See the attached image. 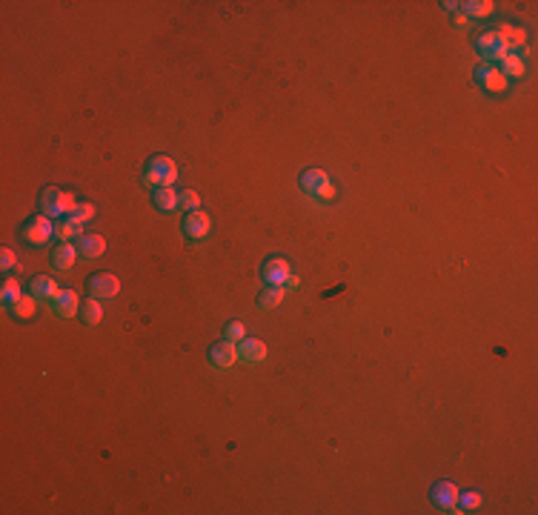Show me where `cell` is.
I'll return each mask as SVG.
<instances>
[{"instance_id":"29","label":"cell","mask_w":538,"mask_h":515,"mask_svg":"<svg viewBox=\"0 0 538 515\" xmlns=\"http://www.w3.org/2000/svg\"><path fill=\"white\" fill-rule=\"evenodd\" d=\"M224 338H227V341H232V344H241V341L246 338V327H244L241 321H232V324H227Z\"/></svg>"},{"instance_id":"12","label":"cell","mask_w":538,"mask_h":515,"mask_svg":"<svg viewBox=\"0 0 538 515\" xmlns=\"http://www.w3.org/2000/svg\"><path fill=\"white\" fill-rule=\"evenodd\" d=\"M238 361V344L232 341H218L210 346V363L215 366V370H229V366Z\"/></svg>"},{"instance_id":"6","label":"cell","mask_w":538,"mask_h":515,"mask_svg":"<svg viewBox=\"0 0 538 515\" xmlns=\"http://www.w3.org/2000/svg\"><path fill=\"white\" fill-rule=\"evenodd\" d=\"M292 275V266L287 258H266L263 266H261V281L263 286H287Z\"/></svg>"},{"instance_id":"14","label":"cell","mask_w":538,"mask_h":515,"mask_svg":"<svg viewBox=\"0 0 538 515\" xmlns=\"http://www.w3.org/2000/svg\"><path fill=\"white\" fill-rule=\"evenodd\" d=\"M78 255H81V261H86V264H92V261H98L103 252H106V241L101 238V235H95V232H84L81 238H78Z\"/></svg>"},{"instance_id":"28","label":"cell","mask_w":538,"mask_h":515,"mask_svg":"<svg viewBox=\"0 0 538 515\" xmlns=\"http://www.w3.org/2000/svg\"><path fill=\"white\" fill-rule=\"evenodd\" d=\"M481 506V495L479 492H458V509L461 512H473Z\"/></svg>"},{"instance_id":"30","label":"cell","mask_w":538,"mask_h":515,"mask_svg":"<svg viewBox=\"0 0 538 515\" xmlns=\"http://www.w3.org/2000/svg\"><path fill=\"white\" fill-rule=\"evenodd\" d=\"M0 266H4V272H9L15 266V252L12 249H4L0 252Z\"/></svg>"},{"instance_id":"9","label":"cell","mask_w":538,"mask_h":515,"mask_svg":"<svg viewBox=\"0 0 538 515\" xmlns=\"http://www.w3.org/2000/svg\"><path fill=\"white\" fill-rule=\"evenodd\" d=\"M120 292V281H118V275H112V272H98V275H92L89 278V295L92 298H98V301H109V298H115Z\"/></svg>"},{"instance_id":"24","label":"cell","mask_w":538,"mask_h":515,"mask_svg":"<svg viewBox=\"0 0 538 515\" xmlns=\"http://www.w3.org/2000/svg\"><path fill=\"white\" fill-rule=\"evenodd\" d=\"M84 235V227L75 224L72 217H63L60 224H55V238L63 244V241H72V238H81Z\"/></svg>"},{"instance_id":"17","label":"cell","mask_w":538,"mask_h":515,"mask_svg":"<svg viewBox=\"0 0 538 515\" xmlns=\"http://www.w3.org/2000/svg\"><path fill=\"white\" fill-rule=\"evenodd\" d=\"M60 292V286H57V281L55 278H46V275H38L32 283H29V295H35L40 304H46V301H52L55 295Z\"/></svg>"},{"instance_id":"26","label":"cell","mask_w":538,"mask_h":515,"mask_svg":"<svg viewBox=\"0 0 538 515\" xmlns=\"http://www.w3.org/2000/svg\"><path fill=\"white\" fill-rule=\"evenodd\" d=\"M95 212H98V209H95V203H78V206H75L69 215H66V217H72L75 224H81V227H84L86 220H92V217H95Z\"/></svg>"},{"instance_id":"23","label":"cell","mask_w":538,"mask_h":515,"mask_svg":"<svg viewBox=\"0 0 538 515\" xmlns=\"http://www.w3.org/2000/svg\"><path fill=\"white\" fill-rule=\"evenodd\" d=\"M21 298H23V289H21V283H18L15 278H6V281H4V286H0V301H4V307H6V310H12Z\"/></svg>"},{"instance_id":"3","label":"cell","mask_w":538,"mask_h":515,"mask_svg":"<svg viewBox=\"0 0 538 515\" xmlns=\"http://www.w3.org/2000/svg\"><path fill=\"white\" fill-rule=\"evenodd\" d=\"M75 206H78L75 195L66 192V189H57V186H49V189L40 195V209H43V215H49L52 220H55V217L63 220Z\"/></svg>"},{"instance_id":"13","label":"cell","mask_w":538,"mask_h":515,"mask_svg":"<svg viewBox=\"0 0 538 515\" xmlns=\"http://www.w3.org/2000/svg\"><path fill=\"white\" fill-rule=\"evenodd\" d=\"M266 344L263 341H258V338H244L241 344H238V361L241 363H246V366H258V363H263L266 361Z\"/></svg>"},{"instance_id":"31","label":"cell","mask_w":538,"mask_h":515,"mask_svg":"<svg viewBox=\"0 0 538 515\" xmlns=\"http://www.w3.org/2000/svg\"><path fill=\"white\" fill-rule=\"evenodd\" d=\"M298 286H301V278H298V275H295V272H292V275H290V281H287V286H284V289H287V292H295V289H298Z\"/></svg>"},{"instance_id":"10","label":"cell","mask_w":538,"mask_h":515,"mask_svg":"<svg viewBox=\"0 0 538 515\" xmlns=\"http://www.w3.org/2000/svg\"><path fill=\"white\" fill-rule=\"evenodd\" d=\"M430 501L441 509V512H461L458 509V487L452 481H438L430 492Z\"/></svg>"},{"instance_id":"16","label":"cell","mask_w":538,"mask_h":515,"mask_svg":"<svg viewBox=\"0 0 538 515\" xmlns=\"http://www.w3.org/2000/svg\"><path fill=\"white\" fill-rule=\"evenodd\" d=\"M496 35L501 38V43L507 46V52H521L524 49V43H527V32L521 29V26H510V23H501L498 29H496Z\"/></svg>"},{"instance_id":"5","label":"cell","mask_w":538,"mask_h":515,"mask_svg":"<svg viewBox=\"0 0 538 515\" xmlns=\"http://www.w3.org/2000/svg\"><path fill=\"white\" fill-rule=\"evenodd\" d=\"M210 232H212V220H210L207 212L195 209V212H186V215H183V235H186V241L200 244V241L210 238Z\"/></svg>"},{"instance_id":"8","label":"cell","mask_w":538,"mask_h":515,"mask_svg":"<svg viewBox=\"0 0 538 515\" xmlns=\"http://www.w3.org/2000/svg\"><path fill=\"white\" fill-rule=\"evenodd\" d=\"M476 81H479V86H481L484 92H490V95H501V92H507V86H510V81L504 78V72H501L498 66H487V63H481V66L476 69Z\"/></svg>"},{"instance_id":"1","label":"cell","mask_w":538,"mask_h":515,"mask_svg":"<svg viewBox=\"0 0 538 515\" xmlns=\"http://www.w3.org/2000/svg\"><path fill=\"white\" fill-rule=\"evenodd\" d=\"M298 186H301V192H304L309 200H321V203H329V200L335 198V186H332L329 175H326L324 169H318V166H312V169H304V172H301V181H298Z\"/></svg>"},{"instance_id":"25","label":"cell","mask_w":538,"mask_h":515,"mask_svg":"<svg viewBox=\"0 0 538 515\" xmlns=\"http://www.w3.org/2000/svg\"><path fill=\"white\" fill-rule=\"evenodd\" d=\"M35 310H38V298L35 295H23L9 312L15 315V318H21V321H26V318H32L35 315Z\"/></svg>"},{"instance_id":"32","label":"cell","mask_w":538,"mask_h":515,"mask_svg":"<svg viewBox=\"0 0 538 515\" xmlns=\"http://www.w3.org/2000/svg\"><path fill=\"white\" fill-rule=\"evenodd\" d=\"M455 23H458V26H467V23H469V21H467V18H464V15H461V12H458V9H455Z\"/></svg>"},{"instance_id":"21","label":"cell","mask_w":538,"mask_h":515,"mask_svg":"<svg viewBox=\"0 0 538 515\" xmlns=\"http://www.w3.org/2000/svg\"><path fill=\"white\" fill-rule=\"evenodd\" d=\"M498 69L504 72V78L510 81V78H524V72H527V63H524V57L521 55H515V52H510L501 63H498Z\"/></svg>"},{"instance_id":"7","label":"cell","mask_w":538,"mask_h":515,"mask_svg":"<svg viewBox=\"0 0 538 515\" xmlns=\"http://www.w3.org/2000/svg\"><path fill=\"white\" fill-rule=\"evenodd\" d=\"M479 55H481V60H484L487 66H498L510 52H507V46L501 43V38L496 35V29H490V32L479 35Z\"/></svg>"},{"instance_id":"18","label":"cell","mask_w":538,"mask_h":515,"mask_svg":"<svg viewBox=\"0 0 538 515\" xmlns=\"http://www.w3.org/2000/svg\"><path fill=\"white\" fill-rule=\"evenodd\" d=\"M284 298H287V289H284V286H263L261 295H258V310H261V312L278 310Z\"/></svg>"},{"instance_id":"19","label":"cell","mask_w":538,"mask_h":515,"mask_svg":"<svg viewBox=\"0 0 538 515\" xmlns=\"http://www.w3.org/2000/svg\"><path fill=\"white\" fill-rule=\"evenodd\" d=\"M493 0H467V4H458V12L469 21V18H487L493 15Z\"/></svg>"},{"instance_id":"4","label":"cell","mask_w":538,"mask_h":515,"mask_svg":"<svg viewBox=\"0 0 538 515\" xmlns=\"http://www.w3.org/2000/svg\"><path fill=\"white\" fill-rule=\"evenodd\" d=\"M21 235H23V241L29 247H43V244H49L55 238V220L49 215H35L23 224Z\"/></svg>"},{"instance_id":"27","label":"cell","mask_w":538,"mask_h":515,"mask_svg":"<svg viewBox=\"0 0 538 515\" xmlns=\"http://www.w3.org/2000/svg\"><path fill=\"white\" fill-rule=\"evenodd\" d=\"M178 209L181 212H195V209H200V198L192 189H183V192H178Z\"/></svg>"},{"instance_id":"2","label":"cell","mask_w":538,"mask_h":515,"mask_svg":"<svg viewBox=\"0 0 538 515\" xmlns=\"http://www.w3.org/2000/svg\"><path fill=\"white\" fill-rule=\"evenodd\" d=\"M178 181V164L166 155H155L149 158L147 169H144V183L149 189H158V186H175Z\"/></svg>"},{"instance_id":"11","label":"cell","mask_w":538,"mask_h":515,"mask_svg":"<svg viewBox=\"0 0 538 515\" xmlns=\"http://www.w3.org/2000/svg\"><path fill=\"white\" fill-rule=\"evenodd\" d=\"M49 304H52V312L57 318H75V315H81V298H78L75 289H60Z\"/></svg>"},{"instance_id":"20","label":"cell","mask_w":538,"mask_h":515,"mask_svg":"<svg viewBox=\"0 0 538 515\" xmlns=\"http://www.w3.org/2000/svg\"><path fill=\"white\" fill-rule=\"evenodd\" d=\"M152 203L161 212H172V209H178V192L172 186H158V189H152Z\"/></svg>"},{"instance_id":"15","label":"cell","mask_w":538,"mask_h":515,"mask_svg":"<svg viewBox=\"0 0 538 515\" xmlns=\"http://www.w3.org/2000/svg\"><path fill=\"white\" fill-rule=\"evenodd\" d=\"M75 261H81V255H78V247H75L72 241H63V244L55 247V252H52V266H55L57 272H69V269L75 266Z\"/></svg>"},{"instance_id":"22","label":"cell","mask_w":538,"mask_h":515,"mask_svg":"<svg viewBox=\"0 0 538 515\" xmlns=\"http://www.w3.org/2000/svg\"><path fill=\"white\" fill-rule=\"evenodd\" d=\"M101 318H103V307H101V301L98 298H86L84 304H81V321L86 324V327H98L101 324Z\"/></svg>"}]
</instances>
